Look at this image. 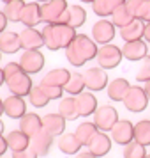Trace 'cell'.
Wrapping results in <instances>:
<instances>
[{
  "label": "cell",
  "mask_w": 150,
  "mask_h": 158,
  "mask_svg": "<svg viewBox=\"0 0 150 158\" xmlns=\"http://www.w3.org/2000/svg\"><path fill=\"white\" fill-rule=\"evenodd\" d=\"M143 2H145V0H125V6H127V9L133 13V15H136V11L140 9V6H141Z\"/></svg>",
  "instance_id": "b9f144b4"
},
{
  "label": "cell",
  "mask_w": 150,
  "mask_h": 158,
  "mask_svg": "<svg viewBox=\"0 0 150 158\" xmlns=\"http://www.w3.org/2000/svg\"><path fill=\"white\" fill-rule=\"evenodd\" d=\"M81 2H90V4H92L94 0H81Z\"/></svg>",
  "instance_id": "816d5d0a"
},
{
  "label": "cell",
  "mask_w": 150,
  "mask_h": 158,
  "mask_svg": "<svg viewBox=\"0 0 150 158\" xmlns=\"http://www.w3.org/2000/svg\"><path fill=\"white\" fill-rule=\"evenodd\" d=\"M18 36H20L21 48H25V50H39L41 46H44L41 32L36 30L34 27H27V29H23Z\"/></svg>",
  "instance_id": "2e32d148"
},
{
  "label": "cell",
  "mask_w": 150,
  "mask_h": 158,
  "mask_svg": "<svg viewBox=\"0 0 150 158\" xmlns=\"http://www.w3.org/2000/svg\"><path fill=\"white\" fill-rule=\"evenodd\" d=\"M29 98H30V103L34 105V107H46L50 100H48V96L43 93V89L37 85V87H32L29 93Z\"/></svg>",
  "instance_id": "e575fe53"
},
{
  "label": "cell",
  "mask_w": 150,
  "mask_h": 158,
  "mask_svg": "<svg viewBox=\"0 0 150 158\" xmlns=\"http://www.w3.org/2000/svg\"><path fill=\"white\" fill-rule=\"evenodd\" d=\"M92 9H94V13H95L97 16H110L111 11H113L108 0H94Z\"/></svg>",
  "instance_id": "d590c367"
},
{
  "label": "cell",
  "mask_w": 150,
  "mask_h": 158,
  "mask_svg": "<svg viewBox=\"0 0 150 158\" xmlns=\"http://www.w3.org/2000/svg\"><path fill=\"white\" fill-rule=\"evenodd\" d=\"M87 146H88V151L94 156H106L111 149V140L104 131H95Z\"/></svg>",
  "instance_id": "4fadbf2b"
},
{
  "label": "cell",
  "mask_w": 150,
  "mask_h": 158,
  "mask_svg": "<svg viewBox=\"0 0 150 158\" xmlns=\"http://www.w3.org/2000/svg\"><path fill=\"white\" fill-rule=\"evenodd\" d=\"M106 87H108V96H110V100L122 101L124 96L127 94L131 84H129L125 78H115V80H111V84H108Z\"/></svg>",
  "instance_id": "603a6c76"
},
{
  "label": "cell",
  "mask_w": 150,
  "mask_h": 158,
  "mask_svg": "<svg viewBox=\"0 0 150 158\" xmlns=\"http://www.w3.org/2000/svg\"><path fill=\"white\" fill-rule=\"evenodd\" d=\"M4 114V101L0 100V115Z\"/></svg>",
  "instance_id": "681fc988"
},
{
  "label": "cell",
  "mask_w": 150,
  "mask_h": 158,
  "mask_svg": "<svg viewBox=\"0 0 150 158\" xmlns=\"http://www.w3.org/2000/svg\"><path fill=\"white\" fill-rule=\"evenodd\" d=\"M58 114L64 117L65 121H74V119H78V110H76V103H74V98H65V100L60 101V105H58Z\"/></svg>",
  "instance_id": "f546056e"
},
{
  "label": "cell",
  "mask_w": 150,
  "mask_h": 158,
  "mask_svg": "<svg viewBox=\"0 0 150 158\" xmlns=\"http://www.w3.org/2000/svg\"><path fill=\"white\" fill-rule=\"evenodd\" d=\"M143 91H145V96H147V100L150 101V80L145 82V87H143Z\"/></svg>",
  "instance_id": "7dc6e473"
},
{
  "label": "cell",
  "mask_w": 150,
  "mask_h": 158,
  "mask_svg": "<svg viewBox=\"0 0 150 158\" xmlns=\"http://www.w3.org/2000/svg\"><path fill=\"white\" fill-rule=\"evenodd\" d=\"M2 71H4V78L7 80V78H11L13 75H16V73L23 71V69L20 68V64H18V62H9L6 68H2Z\"/></svg>",
  "instance_id": "ab89813d"
},
{
  "label": "cell",
  "mask_w": 150,
  "mask_h": 158,
  "mask_svg": "<svg viewBox=\"0 0 150 158\" xmlns=\"http://www.w3.org/2000/svg\"><path fill=\"white\" fill-rule=\"evenodd\" d=\"M41 36H43V43L48 50L57 52L60 48L69 46V43L76 36V29L64 25V23H48L43 29Z\"/></svg>",
  "instance_id": "7a4b0ae2"
},
{
  "label": "cell",
  "mask_w": 150,
  "mask_h": 158,
  "mask_svg": "<svg viewBox=\"0 0 150 158\" xmlns=\"http://www.w3.org/2000/svg\"><path fill=\"white\" fill-rule=\"evenodd\" d=\"M6 84L9 85V89H11V93L16 94V96H27V94L30 93V89H32V78L29 77V73L25 71H20L16 73V75H13L11 78L6 80Z\"/></svg>",
  "instance_id": "ba28073f"
},
{
  "label": "cell",
  "mask_w": 150,
  "mask_h": 158,
  "mask_svg": "<svg viewBox=\"0 0 150 158\" xmlns=\"http://www.w3.org/2000/svg\"><path fill=\"white\" fill-rule=\"evenodd\" d=\"M21 48L20 36L16 32H2L0 34V52L2 53H16Z\"/></svg>",
  "instance_id": "cb8c5ba5"
},
{
  "label": "cell",
  "mask_w": 150,
  "mask_h": 158,
  "mask_svg": "<svg viewBox=\"0 0 150 158\" xmlns=\"http://www.w3.org/2000/svg\"><path fill=\"white\" fill-rule=\"evenodd\" d=\"M92 37L94 43L108 44L110 41H113L115 37V25L108 20H101L92 27Z\"/></svg>",
  "instance_id": "7c38bea8"
},
{
  "label": "cell",
  "mask_w": 150,
  "mask_h": 158,
  "mask_svg": "<svg viewBox=\"0 0 150 158\" xmlns=\"http://www.w3.org/2000/svg\"><path fill=\"white\" fill-rule=\"evenodd\" d=\"M143 37H145V39L150 43V22L145 23V29H143Z\"/></svg>",
  "instance_id": "f6af8a7d"
},
{
  "label": "cell",
  "mask_w": 150,
  "mask_h": 158,
  "mask_svg": "<svg viewBox=\"0 0 150 158\" xmlns=\"http://www.w3.org/2000/svg\"><path fill=\"white\" fill-rule=\"evenodd\" d=\"M67 9V0H48L41 6V22L57 23L60 15Z\"/></svg>",
  "instance_id": "8992f818"
},
{
  "label": "cell",
  "mask_w": 150,
  "mask_h": 158,
  "mask_svg": "<svg viewBox=\"0 0 150 158\" xmlns=\"http://www.w3.org/2000/svg\"><path fill=\"white\" fill-rule=\"evenodd\" d=\"M147 43H143L141 39H136V41H129L124 44L122 48V57H125L127 60H141L143 57H147Z\"/></svg>",
  "instance_id": "ac0fdd59"
},
{
  "label": "cell",
  "mask_w": 150,
  "mask_h": 158,
  "mask_svg": "<svg viewBox=\"0 0 150 158\" xmlns=\"http://www.w3.org/2000/svg\"><path fill=\"white\" fill-rule=\"evenodd\" d=\"M111 20H113L111 23H113L115 27L122 29V27H125L127 23H131L133 20H134V15L129 11L127 6H125V2H124V4L118 6V7L113 9V13H111Z\"/></svg>",
  "instance_id": "484cf974"
},
{
  "label": "cell",
  "mask_w": 150,
  "mask_h": 158,
  "mask_svg": "<svg viewBox=\"0 0 150 158\" xmlns=\"http://www.w3.org/2000/svg\"><path fill=\"white\" fill-rule=\"evenodd\" d=\"M141 60V68L136 73V78H138V82H147V80H150V57H143Z\"/></svg>",
  "instance_id": "74e56055"
},
{
  "label": "cell",
  "mask_w": 150,
  "mask_h": 158,
  "mask_svg": "<svg viewBox=\"0 0 150 158\" xmlns=\"http://www.w3.org/2000/svg\"><path fill=\"white\" fill-rule=\"evenodd\" d=\"M95 59H97V62L102 69H113L117 66L120 64L122 57V50L118 46H115V44H102L97 53H95Z\"/></svg>",
  "instance_id": "3957f363"
},
{
  "label": "cell",
  "mask_w": 150,
  "mask_h": 158,
  "mask_svg": "<svg viewBox=\"0 0 150 158\" xmlns=\"http://www.w3.org/2000/svg\"><path fill=\"white\" fill-rule=\"evenodd\" d=\"M25 6L23 0H11L6 4V9H4V15L7 18V22H20V16H21V9Z\"/></svg>",
  "instance_id": "4dcf8cb0"
},
{
  "label": "cell",
  "mask_w": 150,
  "mask_h": 158,
  "mask_svg": "<svg viewBox=\"0 0 150 158\" xmlns=\"http://www.w3.org/2000/svg\"><path fill=\"white\" fill-rule=\"evenodd\" d=\"M136 18L138 20H141L143 23H148L150 22V0H145L141 6H140V9L136 11Z\"/></svg>",
  "instance_id": "f35d334b"
},
{
  "label": "cell",
  "mask_w": 150,
  "mask_h": 158,
  "mask_svg": "<svg viewBox=\"0 0 150 158\" xmlns=\"http://www.w3.org/2000/svg\"><path fill=\"white\" fill-rule=\"evenodd\" d=\"M13 158H37V155L30 148H25L21 151H13Z\"/></svg>",
  "instance_id": "60d3db41"
},
{
  "label": "cell",
  "mask_w": 150,
  "mask_h": 158,
  "mask_svg": "<svg viewBox=\"0 0 150 158\" xmlns=\"http://www.w3.org/2000/svg\"><path fill=\"white\" fill-rule=\"evenodd\" d=\"M147 155L145 151V146L136 140H131V142L125 144V149H124V158H143Z\"/></svg>",
  "instance_id": "836d02e7"
},
{
  "label": "cell",
  "mask_w": 150,
  "mask_h": 158,
  "mask_svg": "<svg viewBox=\"0 0 150 158\" xmlns=\"http://www.w3.org/2000/svg\"><path fill=\"white\" fill-rule=\"evenodd\" d=\"M27 112V105L21 96L11 94L7 100H4V114H7L11 119H20Z\"/></svg>",
  "instance_id": "e0dca14e"
},
{
  "label": "cell",
  "mask_w": 150,
  "mask_h": 158,
  "mask_svg": "<svg viewBox=\"0 0 150 158\" xmlns=\"http://www.w3.org/2000/svg\"><path fill=\"white\" fill-rule=\"evenodd\" d=\"M133 140L148 146L150 144V121H140L133 126Z\"/></svg>",
  "instance_id": "f1b7e54d"
},
{
  "label": "cell",
  "mask_w": 150,
  "mask_h": 158,
  "mask_svg": "<svg viewBox=\"0 0 150 158\" xmlns=\"http://www.w3.org/2000/svg\"><path fill=\"white\" fill-rule=\"evenodd\" d=\"M83 82L85 87H88L90 91H102L108 85V75L102 68H90L83 73Z\"/></svg>",
  "instance_id": "30bf717a"
},
{
  "label": "cell",
  "mask_w": 150,
  "mask_h": 158,
  "mask_svg": "<svg viewBox=\"0 0 150 158\" xmlns=\"http://www.w3.org/2000/svg\"><path fill=\"white\" fill-rule=\"evenodd\" d=\"M41 89H43V93L48 96V100H58L60 96H62V87L60 85H51V84H44V82H41Z\"/></svg>",
  "instance_id": "8d00e7d4"
},
{
  "label": "cell",
  "mask_w": 150,
  "mask_h": 158,
  "mask_svg": "<svg viewBox=\"0 0 150 158\" xmlns=\"http://www.w3.org/2000/svg\"><path fill=\"white\" fill-rule=\"evenodd\" d=\"M20 22H21L25 27H36L37 23L41 22V6H39L37 2L25 4L23 9H21Z\"/></svg>",
  "instance_id": "ffe728a7"
},
{
  "label": "cell",
  "mask_w": 150,
  "mask_h": 158,
  "mask_svg": "<svg viewBox=\"0 0 150 158\" xmlns=\"http://www.w3.org/2000/svg\"><path fill=\"white\" fill-rule=\"evenodd\" d=\"M6 149H7V142H6V137L0 135V156L6 153Z\"/></svg>",
  "instance_id": "ee69618b"
},
{
  "label": "cell",
  "mask_w": 150,
  "mask_h": 158,
  "mask_svg": "<svg viewBox=\"0 0 150 158\" xmlns=\"http://www.w3.org/2000/svg\"><path fill=\"white\" fill-rule=\"evenodd\" d=\"M74 103H76V110H78V115H92L97 108V100L94 98V94L90 93H79L76 94L74 98Z\"/></svg>",
  "instance_id": "d6986e66"
},
{
  "label": "cell",
  "mask_w": 150,
  "mask_h": 158,
  "mask_svg": "<svg viewBox=\"0 0 150 158\" xmlns=\"http://www.w3.org/2000/svg\"><path fill=\"white\" fill-rule=\"evenodd\" d=\"M51 144H53V137H51L50 133H46V131L41 128L37 133H34V135L30 137L29 148L36 153L37 156H44V155H48Z\"/></svg>",
  "instance_id": "8fae6325"
},
{
  "label": "cell",
  "mask_w": 150,
  "mask_h": 158,
  "mask_svg": "<svg viewBox=\"0 0 150 158\" xmlns=\"http://www.w3.org/2000/svg\"><path fill=\"white\" fill-rule=\"evenodd\" d=\"M71 77V73L64 69V68H58V69H51V71L46 73V77L43 78L44 84H51V85H60L64 87L67 84V80Z\"/></svg>",
  "instance_id": "83f0119b"
},
{
  "label": "cell",
  "mask_w": 150,
  "mask_h": 158,
  "mask_svg": "<svg viewBox=\"0 0 150 158\" xmlns=\"http://www.w3.org/2000/svg\"><path fill=\"white\" fill-rule=\"evenodd\" d=\"M2 131H4V123H2V119H0V135H2Z\"/></svg>",
  "instance_id": "f907efd6"
},
{
  "label": "cell",
  "mask_w": 150,
  "mask_h": 158,
  "mask_svg": "<svg viewBox=\"0 0 150 158\" xmlns=\"http://www.w3.org/2000/svg\"><path fill=\"white\" fill-rule=\"evenodd\" d=\"M37 2H48V0H37Z\"/></svg>",
  "instance_id": "db71d44e"
},
{
  "label": "cell",
  "mask_w": 150,
  "mask_h": 158,
  "mask_svg": "<svg viewBox=\"0 0 150 158\" xmlns=\"http://www.w3.org/2000/svg\"><path fill=\"white\" fill-rule=\"evenodd\" d=\"M6 142H7L9 149L21 151V149H25V148H29L30 137H27L21 130H14V131H11V133L6 137Z\"/></svg>",
  "instance_id": "d4e9b609"
},
{
  "label": "cell",
  "mask_w": 150,
  "mask_h": 158,
  "mask_svg": "<svg viewBox=\"0 0 150 158\" xmlns=\"http://www.w3.org/2000/svg\"><path fill=\"white\" fill-rule=\"evenodd\" d=\"M97 53V43H94L85 34H76L69 46L65 48V57L72 66H83L85 62L95 59Z\"/></svg>",
  "instance_id": "6da1fadb"
},
{
  "label": "cell",
  "mask_w": 150,
  "mask_h": 158,
  "mask_svg": "<svg viewBox=\"0 0 150 158\" xmlns=\"http://www.w3.org/2000/svg\"><path fill=\"white\" fill-rule=\"evenodd\" d=\"M83 87H85V82H83V75H79V73H72L69 80H67V84H65L62 89L67 91L69 94L72 96H76V94L83 93Z\"/></svg>",
  "instance_id": "d6a6232c"
},
{
  "label": "cell",
  "mask_w": 150,
  "mask_h": 158,
  "mask_svg": "<svg viewBox=\"0 0 150 158\" xmlns=\"http://www.w3.org/2000/svg\"><path fill=\"white\" fill-rule=\"evenodd\" d=\"M87 20V11L79 6H67L64 13L60 15V18L57 20V23H64V25H69L72 29H78L81 27Z\"/></svg>",
  "instance_id": "9c48e42d"
},
{
  "label": "cell",
  "mask_w": 150,
  "mask_h": 158,
  "mask_svg": "<svg viewBox=\"0 0 150 158\" xmlns=\"http://www.w3.org/2000/svg\"><path fill=\"white\" fill-rule=\"evenodd\" d=\"M117 121H118V112L111 105H102V107L95 108L94 112V124L101 131H110Z\"/></svg>",
  "instance_id": "277c9868"
},
{
  "label": "cell",
  "mask_w": 150,
  "mask_h": 158,
  "mask_svg": "<svg viewBox=\"0 0 150 158\" xmlns=\"http://www.w3.org/2000/svg\"><path fill=\"white\" fill-rule=\"evenodd\" d=\"M0 59H2V52H0Z\"/></svg>",
  "instance_id": "9f6ffc18"
},
{
  "label": "cell",
  "mask_w": 150,
  "mask_h": 158,
  "mask_svg": "<svg viewBox=\"0 0 150 158\" xmlns=\"http://www.w3.org/2000/svg\"><path fill=\"white\" fill-rule=\"evenodd\" d=\"M41 128L55 139V137L64 133L65 119L60 114H48V115H44L43 119H41Z\"/></svg>",
  "instance_id": "5bb4252c"
},
{
  "label": "cell",
  "mask_w": 150,
  "mask_h": 158,
  "mask_svg": "<svg viewBox=\"0 0 150 158\" xmlns=\"http://www.w3.org/2000/svg\"><path fill=\"white\" fill-rule=\"evenodd\" d=\"M95 131H97V128H95L94 123H83V124H79L78 128H76L74 135H76V139L81 142V146H87V144L90 142V139L94 137Z\"/></svg>",
  "instance_id": "1f68e13d"
},
{
  "label": "cell",
  "mask_w": 150,
  "mask_h": 158,
  "mask_svg": "<svg viewBox=\"0 0 150 158\" xmlns=\"http://www.w3.org/2000/svg\"><path fill=\"white\" fill-rule=\"evenodd\" d=\"M76 158H97V156H94L90 151H83V153H76Z\"/></svg>",
  "instance_id": "bcb514c9"
},
{
  "label": "cell",
  "mask_w": 150,
  "mask_h": 158,
  "mask_svg": "<svg viewBox=\"0 0 150 158\" xmlns=\"http://www.w3.org/2000/svg\"><path fill=\"white\" fill-rule=\"evenodd\" d=\"M6 27H7V18L4 15V11H0V34L6 30Z\"/></svg>",
  "instance_id": "7bdbcfd3"
},
{
  "label": "cell",
  "mask_w": 150,
  "mask_h": 158,
  "mask_svg": "<svg viewBox=\"0 0 150 158\" xmlns=\"http://www.w3.org/2000/svg\"><path fill=\"white\" fill-rule=\"evenodd\" d=\"M133 123L127 121V119H124V121H118L113 124V128L110 130L111 131V137H113V140L117 144H122V146H125L127 142L133 140Z\"/></svg>",
  "instance_id": "9a60e30c"
},
{
  "label": "cell",
  "mask_w": 150,
  "mask_h": 158,
  "mask_svg": "<svg viewBox=\"0 0 150 158\" xmlns=\"http://www.w3.org/2000/svg\"><path fill=\"white\" fill-rule=\"evenodd\" d=\"M20 130H21L27 137H32L34 133H37V131L41 130V117L37 114H29V112H25V114L20 117Z\"/></svg>",
  "instance_id": "7402d4cb"
},
{
  "label": "cell",
  "mask_w": 150,
  "mask_h": 158,
  "mask_svg": "<svg viewBox=\"0 0 150 158\" xmlns=\"http://www.w3.org/2000/svg\"><path fill=\"white\" fill-rule=\"evenodd\" d=\"M143 158H150V155H145V156H143Z\"/></svg>",
  "instance_id": "f5cc1de1"
},
{
  "label": "cell",
  "mask_w": 150,
  "mask_h": 158,
  "mask_svg": "<svg viewBox=\"0 0 150 158\" xmlns=\"http://www.w3.org/2000/svg\"><path fill=\"white\" fill-rule=\"evenodd\" d=\"M143 29H145V23H143L141 20L134 18L131 23H127L125 27L120 29V36L125 43L136 41V39H143Z\"/></svg>",
  "instance_id": "44dd1931"
},
{
  "label": "cell",
  "mask_w": 150,
  "mask_h": 158,
  "mask_svg": "<svg viewBox=\"0 0 150 158\" xmlns=\"http://www.w3.org/2000/svg\"><path fill=\"white\" fill-rule=\"evenodd\" d=\"M79 148H81V142L76 139L74 133H64L58 139V149L65 155H76Z\"/></svg>",
  "instance_id": "4316f807"
},
{
  "label": "cell",
  "mask_w": 150,
  "mask_h": 158,
  "mask_svg": "<svg viewBox=\"0 0 150 158\" xmlns=\"http://www.w3.org/2000/svg\"><path fill=\"white\" fill-rule=\"evenodd\" d=\"M124 105L127 110L131 112H143L147 105H148V100H147V96H145V91H143V87L140 85H131L129 87L127 94L124 96Z\"/></svg>",
  "instance_id": "5b68a950"
},
{
  "label": "cell",
  "mask_w": 150,
  "mask_h": 158,
  "mask_svg": "<svg viewBox=\"0 0 150 158\" xmlns=\"http://www.w3.org/2000/svg\"><path fill=\"white\" fill-rule=\"evenodd\" d=\"M6 82V78H4V71H2V68H0V85Z\"/></svg>",
  "instance_id": "c3c4849f"
},
{
  "label": "cell",
  "mask_w": 150,
  "mask_h": 158,
  "mask_svg": "<svg viewBox=\"0 0 150 158\" xmlns=\"http://www.w3.org/2000/svg\"><path fill=\"white\" fill-rule=\"evenodd\" d=\"M20 68L25 73H39L44 66V55L39 50H25V53L20 59Z\"/></svg>",
  "instance_id": "52a82bcc"
},
{
  "label": "cell",
  "mask_w": 150,
  "mask_h": 158,
  "mask_svg": "<svg viewBox=\"0 0 150 158\" xmlns=\"http://www.w3.org/2000/svg\"><path fill=\"white\" fill-rule=\"evenodd\" d=\"M2 2H6V4H7V2H11V0H2Z\"/></svg>",
  "instance_id": "11a10c76"
}]
</instances>
